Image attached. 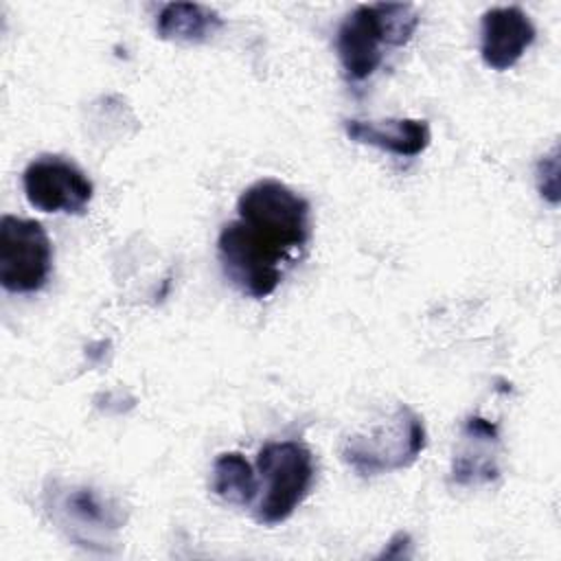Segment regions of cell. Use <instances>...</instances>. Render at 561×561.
<instances>
[{
    "label": "cell",
    "instance_id": "cell-1",
    "mask_svg": "<svg viewBox=\"0 0 561 561\" xmlns=\"http://www.w3.org/2000/svg\"><path fill=\"white\" fill-rule=\"evenodd\" d=\"M309 239V202L287 184L263 178L239 195L237 219L219 230L217 259L224 276L243 296L267 298Z\"/></svg>",
    "mask_w": 561,
    "mask_h": 561
},
{
    "label": "cell",
    "instance_id": "cell-7",
    "mask_svg": "<svg viewBox=\"0 0 561 561\" xmlns=\"http://www.w3.org/2000/svg\"><path fill=\"white\" fill-rule=\"evenodd\" d=\"M388 35L379 2L355 7L335 31V53L348 81H364L381 66Z\"/></svg>",
    "mask_w": 561,
    "mask_h": 561
},
{
    "label": "cell",
    "instance_id": "cell-3",
    "mask_svg": "<svg viewBox=\"0 0 561 561\" xmlns=\"http://www.w3.org/2000/svg\"><path fill=\"white\" fill-rule=\"evenodd\" d=\"M263 495L254 517L259 524L276 526L294 515L309 495L316 480L313 454L298 440L265 443L256 456Z\"/></svg>",
    "mask_w": 561,
    "mask_h": 561
},
{
    "label": "cell",
    "instance_id": "cell-2",
    "mask_svg": "<svg viewBox=\"0 0 561 561\" xmlns=\"http://www.w3.org/2000/svg\"><path fill=\"white\" fill-rule=\"evenodd\" d=\"M427 432L423 419L405 403L394 412L355 432L342 443V460L362 478H373L410 467L425 449Z\"/></svg>",
    "mask_w": 561,
    "mask_h": 561
},
{
    "label": "cell",
    "instance_id": "cell-6",
    "mask_svg": "<svg viewBox=\"0 0 561 561\" xmlns=\"http://www.w3.org/2000/svg\"><path fill=\"white\" fill-rule=\"evenodd\" d=\"M28 204L42 213L83 215L94 195V184L81 167L64 156H39L22 173Z\"/></svg>",
    "mask_w": 561,
    "mask_h": 561
},
{
    "label": "cell",
    "instance_id": "cell-9",
    "mask_svg": "<svg viewBox=\"0 0 561 561\" xmlns=\"http://www.w3.org/2000/svg\"><path fill=\"white\" fill-rule=\"evenodd\" d=\"M344 131L353 142L377 147L399 158H414L430 147L432 131L421 118H386V121H344Z\"/></svg>",
    "mask_w": 561,
    "mask_h": 561
},
{
    "label": "cell",
    "instance_id": "cell-5",
    "mask_svg": "<svg viewBox=\"0 0 561 561\" xmlns=\"http://www.w3.org/2000/svg\"><path fill=\"white\" fill-rule=\"evenodd\" d=\"M46 508L55 524L64 528L70 541L92 548L107 539L125 524L123 508L90 486L53 484L46 489Z\"/></svg>",
    "mask_w": 561,
    "mask_h": 561
},
{
    "label": "cell",
    "instance_id": "cell-11",
    "mask_svg": "<svg viewBox=\"0 0 561 561\" xmlns=\"http://www.w3.org/2000/svg\"><path fill=\"white\" fill-rule=\"evenodd\" d=\"M210 489L228 504L248 506L259 493V480L252 465L239 451H224L213 462Z\"/></svg>",
    "mask_w": 561,
    "mask_h": 561
},
{
    "label": "cell",
    "instance_id": "cell-10",
    "mask_svg": "<svg viewBox=\"0 0 561 561\" xmlns=\"http://www.w3.org/2000/svg\"><path fill=\"white\" fill-rule=\"evenodd\" d=\"M224 26V18L197 2H167L156 15V33L160 39L197 44L213 37Z\"/></svg>",
    "mask_w": 561,
    "mask_h": 561
},
{
    "label": "cell",
    "instance_id": "cell-8",
    "mask_svg": "<svg viewBox=\"0 0 561 561\" xmlns=\"http://www.w3.org/2000/svg\"><path fill=\"white\" fill-rule=\"evenodd\" d=\"M537 28L522 7H493L480 20V57L497 72L513 68L533 46Z\"/></svg>",
    "mask_w": 561,
    "mask_h": 561
},
{
    "label": "cell",
    "instance_id": "cell-4",
    "mask_svg": "<svg viewBox=\"0 0 561 561\" xmlns=\"http://www.w3.org/2000/svg\"><path fill=\"white\" fill-rule=\"evenodd\" d=\"M53 272V243L35 219H0V285L11 294L39 291Z\"/></svg>",
    "mask_w": 561,
    "mask_h": 561
},
{
    "label": "cell",
    "instance_id": "cell-12",
    "mask_svg": "<svg viewBox=\"0 0 561 561\" xmlns=\"http://www.w3.org/2000/svg\"><path fill=\"white\" fill-rule=\"evenodd\" d=\"M537 188L550 204L559 202V158L557 147L537 162Z\"/></svg>",
    "mask_w": 561,
    "mask_h": 561
}]
</instances>
